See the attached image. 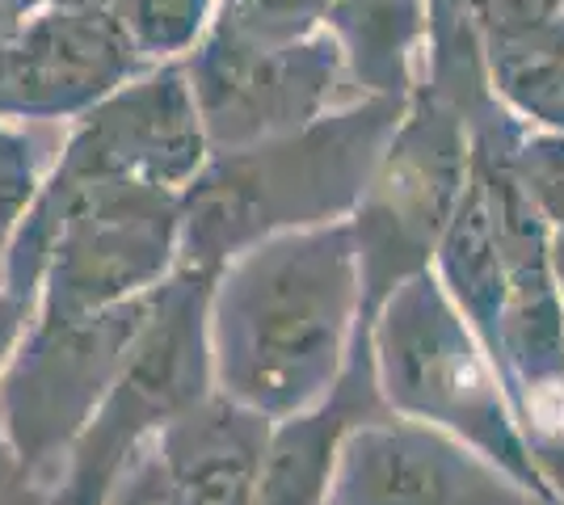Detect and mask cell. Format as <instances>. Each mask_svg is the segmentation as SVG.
Instances as JSON below:
<instances>
[{
	"label": "cell",
	"instance_id": "6da1fadb",
	"mask_svg": "<svg viewBox=\"0 0 564 505\" xmlns=\"http://www.w3.org/2000/svg\"><path fill=\"white\" fill-rule=\"evenodd\" d=\"M362 265L350 219L245 249L212 283L215 392L282 421L316 409L350 359Z\"/></svg>",
	"mask_w": 564,
	"mask_h": 505
},
{
	"label": "cell",
	"instance_id": "7a4b0ae2",
	"mask_svg": "<svg viewBox=\"0 0 564 505\" xmlns=\"http://www.w3.org/2000/svg\"><path fill=\"white\" fill-rule=\"evenodd\" d=\"M404 97H350L329 114L232 152H212L182 190L177 270L219 274L245 249L354 216Z\"/></svg>",
	"mask_w": 564,
	"mask_h": 505
},
{
	"label": "cell",
	"instance_id": "3957f363",
	"mask_svg": "<svg viewBox=\"0 0 564 505\" xmlns=\"http://www.w3.org/2000/svg\"><path fill=\"white\" fill-rule=\"evenodd\" d=\"M177 257V190L51 165L0 253V278L43 316H85L156 290Z\"/></svg>",
	"mask_w": 564,
	"mask_h": 505
},
{
	"label": "cell",
	"instance_id": "277c9868",
	"mask_svg": "<svg viewBox=\"0 0 564 505\" xmlns=\"http://www.w3.org/2000/svg\"><path fill=\"white\" fill-rule=\"evenodd\" d=\"M371 350L388 409L455 433L543 505H556L522 438L497 362L451 304L434 270L404 278L379 304L371 316Z\"/></svg>",
	"mask_w": 564,
	"mask_h": 505
},
{
	"label": "cell",
	"instance_id": "5b68a950",
	"mask_svg": "<svg viewBox=\"0 0 564 505\" xmlns=\"http://www.w3.org/2000/svg\"><path fill=\"white\" fill-rule=\"evenodd\" d=\"M212 274L177 270L156 287L152 316L47 484V505H106L122 472L161 433L215 396Z\"/></svg>",
	"mask_w": 564,
	"mask_h": 505
},
{
	"label": "cell",
	"instance_id": "8992f818",
	"mask_svg": "<svg viewBox=\"0 0 564 505\" xmlns=\"http://www.w3.org/2000/svg\"><path fill=\"white\" fill-rule=\"evenodd\" d=\"M471 177L468 119L430 80L404 97V114L388 135L383 156L354 207L350 228L362 265V316L371 325L376 308L392 290L434 265L438 241L455 219Z\"/></svg>",
	"mask_w": 564,
	"mask_h": 505
},
{
	"label": "cell",
	"instance_id": "52a82bcc",
	"mask_svg": "<svg viewBox=\"0 0 564 505\" xmlns=\"http://www.w3.org/2000/svg\"><path fill=\"white\" fill-rule=\"evenodd\" d=\"M156 290L85 316H43L0 371V430L13 455L51 484L152 316Z\"/></svg>",
	"mask_w": 564,
	"mask_h": 505
},
{
	"label": "cell",
	"instance_id": "ba28073f",
	"mask_svg": "<svg viewBox=\"0 0 564 505\" xmlns=\"http://www.w3.org/2000/svg\"><path fill=\"white\" fill-rule=\"evenodd\" d=\"M182 64L212 152H232L295 131L354 97L346 94L350 73L329 30L261 43L207 25Z\"/></svg>",
	"mask_w": 564,
	"mask_h": 505
},
{
	"label": "cell",
	"instance_id": "9c48e42d",
	"mask_svg": "<svg viewBox=\"0 0 564 505\" xmlns=\"http://www.w3.org/2000/svg\"><path fill=\"white\" fill-rule=\"evenodd\" d=\"M143 68L115 9L47 4L0 43V119L76 122Z\"/></svg>",
	"mask_w": 564,
	"mask_h": 505
},
{
	"label": "cell",
	"instance_id": "30bf717a",
	"mask_svg": "<svg viewBox=\"0 0 564 505\" xmlns=\"http://www.w3.org/2000/svg\"><path fill=\"white\" fill-rule=\"evenodd\" d=\"M329 505H543L455 433L400 413L354 426L337 451Z\"/></svg>",
	"mask_w": 564,
	"mask_h": 505
},
{
	"label": "cell",
	"instance_id": "8fae6325",
	"mask_svg": "<svg viewBox=\"0 0 564 505\" xmlns=\"http://www.w3.org/2000/svg\"><path fill=\"white\" fill-rule=\"evenodd\" d=\"M212 161L207 127L182 59L148 64L140 76L101 97L72 122L59 168L131 177L165 190H186Z\"/></svg>",
	"mask_w": 564,
	"mask_h": 505
},
{
	"label": "cell",
	"instance_id": "7c38bea8",
	"mask_svg": "<svg viewBox=\"0 0 564 505\" xmlns=\"http://www.w3.org/2000/svg\"><path fill=\"white\" fill-rule=\"evenodd\" d=\"M383 413L392 409L379 396L371 325L358 320L350 359L329 396L316 409L282 417L270 426L253 505H329L333 468H337V451L346 433Z\"/></svg>",
	"mask_w": 564,
	"mask_h": 505
},
{
	"label": "cell",
	"instance_id": "4fadbf2b",
	"mask_svg": "<svg viewBox=\"0 0 564 505\" xmlns=\"http://www.w3.org/2000/svg\"><path fill=\"white\" fill-rule=\"evenodd\" d=\"M270 426L274 421L240 409L219 392L186 417H177L156 438L177 505H253Z\"/></svg>",
	"mask_w": 564,
	"mask_h": 505
},
{
	"label": "cell",
	"instance_id": "5bb4252c",
	"mask_svg": "<svg viewBox=\"0 0 564 505\" xmlns=\"http://www.w3.org/2000/svg\"><path fill=\"white\" fill-rule=\"evenodd\" d=\"M321 30L341 47L354 94L409 97L430 30V0H325Z\"/></svg>",
	"mask_w": 564,
	"mask_h": 505
},
{
	"label": "cell",
	"instance_id": "9a60e30c",
	"mask_svg": "<svg viewBox=\"0 0 564 505\" xmlns=\"http://www.w3.org/2000/svg\"><path fill=\"white\" fill-rule=\"evenodd\" d=\"M497 97L531 127L564 131V22L485 39Z\"/></svg>",
	"mask_w": 564,
	"mask_h": 505
},
{
	"label": "cell",
	"instance_id": "2e32d148",
	"mask_svg": "<svg viewBox=\"0 0 564 505\" xmlns=\"http://www.w3.org/2000/svg\"><path fill=\"white\" fill-rule=\"evenodd\" d=\"M148 64L186 59L207 34L215 0H115L110 4Z\"/></svg>",
	"mask_w": 564,
	"mask_h": 505
},
{
	"label": "cell",
	"instance_id": "e0dca14e",
	"mask_svg": "<svg viewBox=\"0 0 564 505\" xmlns=\"http://www.w3.org/2000/svg\"><path fill=\"white\" fill-rule=\"evenodd\" d=\"M510 168H514L518 186L531 198V207L547 219V228L564 223V131H547V127H531L518 135L514 152H510Z\"/></svg>",
	"mask_w": 564,
	"mask_h": 505
},
{
	"label": "cell",
	"instance_id": "ac0fdd59",
	"mask_svg": "<svg viewBox=\"0 0 564 505\" xmlns=\"http://www.w3.org/2000/svg\"><path fill=\"white\" fill-rule=\"evenodd\" d=\"M43 186V165L22 127L13 119H0V253L22 223L25 207Z\"/></svg>",
	"mask_w": 564,
	"mask_h": 505
},
{
	"label": "cell",
	"instance_id": "d6986e66",
	"mask_svg": "<svg viewBox=\"0 0 564 505\" xmlns=\"http://www.w3.org/2000/svg\"><path fill=\"white\" fill-rule=\"evenodd\" d=\"M106 505H177L173 476H169V463L156 442L122 472V481L115 484V493L106 497Z\"/></svg>",
	"mask_w": 564,
	"mask_h": 505
},
{
	"label": "cell",
	"instance_id": "ffe728a7",
	"mask_svg": "<svg viewBox=\"0 0 564 505\" xmlns=\"http://www.w3.org/2000/svg\"><path fill=\"white\" fill-rule=\"evenodd\" d=\"M0 505H47V484L13 455L4 430H0Z\"/></svg>",
	"mask_w": 564,
	"mask_h": 505
},
{
	"label": "cell",
	"instance_id": "44dd1931",
	"mask_svg": "<svg viewBox=\"0 0 564 505\" xmlns=\"http://www.w3.org/2000/svg\"><path fill=\"white\" fill-rule=\"evenodd\" d=\"M34 312H39V308H34L30 299H22L18 290L0 278V371L13 362V354H18V345H22L25 329L34 325Z\"/></svg>",
	"mask_w": 564,
	"mask_h": 505
},
{
	"label": "cell",
	"instance_id": "7402d4cb",
	"mask_svg": "<svg viewBox=\"0 0 564 505\" xmlns=\"http://www.w3.org/2000/svg\"><path fill=\"white\" fill-rule=\"evenodd\" d=\"M552 274H556V287H561V304H564V223L552 228Z\"/></svg>",
	"mask_w": 564,
	"mask_h": 505
},
{
	"label": "cell",
	"instance_id": "603a6c76",
	"mask_svg": "<svg viewBox=\"0 0 564 505\" xmlns=\"http://www.w3.org/2000/svg\"><path fill=\"white\" fill-rule=\"evenodd\" d=\"M0 4H4V9H9V18H13V22L22 25L25 18H34V13H39V9H47L51 0H0Z\"/></svg>",
	"mask_w": 564,
	"mask_h": 505
},
{
	"label": "cell",
	"instance_id": "cb8c5ba5",
	"mask_svg": "<svg viewBox=\"0 0 564 505\" xmlns=\"http://www.w3.org/2000/svg\"><path fill=\"white\" fill-rule=\"evenodd\" d=\"M13 30H18V22H13V18H9V9L0 4V43H4V39H9Z\"/></svg>",
	"mask_w": 564,
	"mask_h": 505
},
{
	"label": "cell",
	"instance_id": "d4e9b609",
	"mask_svg": "<svg viewBox=\"0 0 564 505\" xmlns=\"http://www.w3.org/2000/svg\"><path fill=\"white\" fill-rule=\"evenodd\" d=\"M51 4H85V9H110L115 0H51Z\"/></svg>",
	"mask_w": 564,
	"mask_h": 505
},
{
	"label": "cell",
	"instance_id": "484cf974",
	"mask_svg": "<svg viewBox=\"0 0 564 505\" xmlns=\"http://www.w3.org/2000/svg\"><path fill=\"white\" fill-rule=\"evenodd\" d=\"M561 22H564V4H561Z\"/></svg>",
	"mask_w": 564,
	"mask_h": 505
}]
</instances>
